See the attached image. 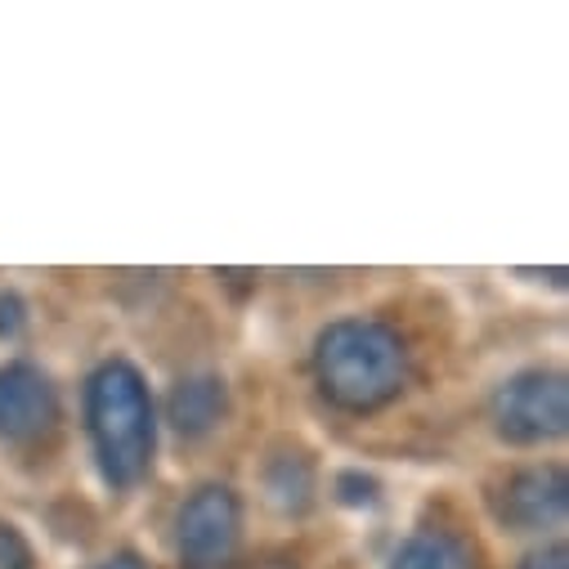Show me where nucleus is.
<instances>
[{"instance_id": "1", "label": "nucleus", "mask_w": 569, "mask_h": 569, "mask_svg": "<svg viewBox=\"0 0 569 569\" xmlns=\"http://www.w3.org/2000/svg\"><path fill=\"white\" fill-rule=\"evenodd\" d=\"M86 426L94 440V458L112 489H130L149 476L158 449L153 399L134 363L112 359L94 368L86 381Z\"/></svg>"}, {"instance_id": "2", "label": "nucleus", "mask_w": 569, "mask_h": 569, "mask_svg": "<svg viewBox=\"0 0 569 569\" xmlns=\"http://www.w3.org/2000/svg\"><path fill=\"white\" fill-rule=\"evenodd\" d=\"M319 390L350 412H372L390 403L408 377V350L395 328L377 319H341L323 328L315 346Z\"/></svg>"}, {"instance_id": "3", "label": "nucleus", "mask_w": 569, "mask_h": 569, "mask_svg": "<svg viewBox=\"0 0 569 569\" xmlns=\"http://www.w3.org/2000/svg\"><path fill=\"white\" fill-rule=\"evenodd\" d=\"M493 426L511 445H547L569 426V386L551 368L516 372L493 395Z\"/></svg>"}, {"instance_id": "4", "label": "nucleus", "mask_w": 569, "mask_h": 569, "mask_svg": "<svg viewBox=\"0 0 569 569\" xmlns=\"http://www.w3.org/2000/svg\"><path fill=\"white\" fill-rule=\"evenodd\" d=\"M242 538V507L233 489L202 485L189 493L176 520V551L184 569H224Z\"/></svg>"}, {"instance_id": "5", "label": "nucleus", "mask_w": 569, "mask_h": 569, "mask_svg": "<svg viewBox=\"0 0 569 569\" xmlns=\"http://www.w3.org/2000/svg\"><path fill=\"white\" fill-rule=\"evenodd\" d=\"M493 511L502 525L520 529V533H542V529H560L565 511H569V480L565 467H525L516 471L498 498Z\"/></svg>"}, {"instance_id": "6", "label": "nucleus", "mask_w": 569, "mask_h": 569, "mask_svg": "<svg viewBox=\"0 0 569 569\" xmlns=\"http://www.w3.org/2000/svg\"><path fill=\"white\" fill-rule=\"evenodd\" d=\"M59 417L54 381L37 363L0 368V440H37Z\"/></svg>"}, {"instance_id": "7", "label": "nucleus", "mask_w": 569, "mask_h": 569, "mask_svg": "<svg viewBox=\"0 0 569 569\" xmlns=\"http://www.w3.org/2000/svg\"><path fill=\"white\" fill-rule=\"evenodd\" d=\"M229 412V390H224V377L216 372H198V377H184L171 386V399H167V417L180 436L198 440L207 431L224 421Z\"/></svg>"}, {"instance_id": "8", "label": "nucleus", "mask_w": 569, "mask_h": 569, "mask_svg": "<svg viewBox=\"0 0 569 569\" xmlns=\"http://www.w3.org/2000/svg\"><path fill=\"white\" fill-rule=\"evenodd\" d=\"M264 493L282 516H306L315 502V462L297 449L273 453L264 467Z\"/></svg>"}, {"instance_id": "9", "label": "nucleus", "mask_w": 569, "mask_h": 569, "mask_svg": "<svg viewBox=\"0 0 569 569\" xmlns=\"http://www.w3.org/2000/svg\"><path fill=\"white\" fill-rule=\"evenodd\" d=\"M390 569H476V556L462 538L445 529H421L395 551Z\"/></svg>"}, {"instance_id": "10", "label": "nucleus", "mask_w": 569, "mask_h": 569, "mask_svg": "<svg viewBox=\"0 0 569 569\" xmlns=\"http://www.w3.org/2000/svg\"><path fill=\"white\" fill-rule=\"evenodd\" d=\"M337 498L346 507H372L377 502V480L363 476V471H341L337 476Z\"/></svg>"}, {"instance_id": "11", "label": "nucleus", "mask_w": 569, "mask_h": 569, "mask_svg": "<svg viewBox=\"0 0 569 569\" xmlns=\"http://www.w3.org/2000/svg\"><path fill=\"white\" fill-rule=\"evenodd\" d=\"M0 569H32V547L14 525H0Z\"/></svg>"}, {"instance_id": "12", "label": "nucleus", "mask_w": 569, "mask_h": 569, "mask_svg": "<svg viewBox=\"0 0 569 569\" xmlns=\"http://www.w3.org/2000/svg\"><path fill=\"white\" fill-rule=\"evenodd\" d=\"M28 323V306L19 292H0V341H14Z\"/></svg>"}, {"instance_id": "13", "label": "nucleus", "mask_w": 569, "mask_h": 569, "mask_svg": "<svg viewBox=\"0 0 569 569\" xmlns=\"http://www.w3.org/2000/svg\"><path fill=\"white\" fill-rule=\"evenodd\" d=\"M520 569H569V551L565 542H551V547H538L520 560Z\"/></svg>"}, {"instance_id": "14", "label": "nucleus", "mask_w": 569, "mask_h": 569, "mask_svg": "<svg viewBox=\"0 0 569 569\" xmlns=\"http://www.w3.org/2000/svg\"><path fill=\"white\" fill-rule=\"evenodd\" d=\"M94 569H149L144 560H139L134 551H117V556H108L103 565H94Z\"/></svg>"}]
</instances>
